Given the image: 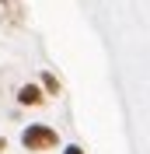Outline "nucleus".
Returning <instances> with one entry per match:
<instances>
[{
	"instance_id": "4",
	"label": "nucleus",
	"mask_w": 150,
	"mask_h": 154,
	"mask_svg": "<svg viewBox=\"0 0 150 154\" xmlns=\"http://www.w3.org/2000/svg\"><path fill=\"white\" fill-rule=\"evenodd\" d=\"M63 154H84V151H80V147H66Z\"/></svg>"
},
{
	"instance_id": "3",
	"label": "nucleus",
	"mask_w": 150,
	"mask_h": 154,
	"mask_svg": "<svg viewBox=\"0 0 150 154\" xmlns=\"http://www.w3.org/2000/svg\"><path fill=\"white\" fill-rule=\"evenodd\" d=\"M42 84H46V91H49V95H59V81H56L52 74H42Z\"/></svg>"
},
{
	"instance_id": "1",
	"label": "nucleus",
	"mask_w": 150,
	"mask_h": 154,
	"mask_svg": "<svg viewBox=\"0 0 150 154\" xmlns=\"http://www.w3.org/2000/svg\"><path fill=\"white\" fill-rule=\"evenodd\" d=\"M21 144H25V151H52V147L59 144V137L52 126H42V123H32L25 126V133H21Z\"/></svg>"
},
{
	"instance_id": "2",
	"label": "nucleus",
	"mask_w": 150,
	"mask_h": 154,
	"mask_svg": "<svg viewBox=\"0 0 150 154\" xmlns=\"http://www.w3.org/2000/svg\"><path fill=\"white\" fill-rule=\"evenodd\" d=\"M18 102H21V105H38V102H42V88H38V84H25L18 91Z\"/></svg>"
},
{
	"instance_id": "5",
	"label": "nucleus",
	"mask_w": 150,
	"mask_h": 154,
	"mask_svg": "<svg viewBox=\"0 0 150 154\" xmlns=\"http://www.w3.org/2000/svg\"><path fill=\"white\" fill-rule=\"evenodd\" d=\"M4 151H7V140H4V137H0V154H4Z\"/></svg>"
}]
</instances>
